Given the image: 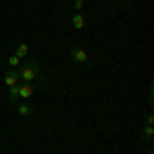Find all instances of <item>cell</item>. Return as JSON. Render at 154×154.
Masks as SVG:
<instances>
[{
    "label": "cell",
    "mask_w": 154,
    "mask_h": 154,
    "mask_svg": "<svg viewBox=\"0 0 154 154\" xmlns=\"http://www.w3.org/2000/svg\"><path fill=\"white\" fill-rule=\"evenodd\" d=\"M148 103H150V105L154 103V97H152V86H150V91H148Z\"/></svg>",
    "instance_id": "13"
},
{
    "label": "cell",
    "mask_w": 154,
    "mask_h": 154,
    "mask_svg": "<svg viewBox=\"0 0 154 154\" xmlns=\"http://www.w3.org/2000/svg\"><path fill=\"white\" fill-rule=\"evenodd\" d=\"M17 72H19L21 82H33V80H39V84L45 82V76L41 74V68H39V64H37L35 60H31L27 64H21Z\"/></svg>",
    "instance_id": "1"
},
{
    "label": "cell",
    "mask_w": 154,
    "mask_h": 154,
    "mask_svg": "<svg viewBox=\"0 0 154 154\" xmlns=\"http://www.w3.org/2000/svg\"><path fill=\"white\" fill-rule=\"evenodd\" d=\"M152 138H154V128H152V125H144V128H142V140H144V144H152Z\"/></svg>",
    "instance_id": "8"
},
{
    "label": "cell",
    "mask_w": 154,
    "mask_h": 154,
    "mask_svg": "<svg viewBox=\"0 0 154 154\" xmlns=\"http://www.w3.org/2000/svg\"><path fill=\"white\" fill-rule=\"evenodd\" d=\"M72 27L76 31H82L84 27H86V21H84L82 12H72Z\"/></svg>",
    "instance_id": "4"
},
{
    "label": "cell",
    "mask_w": 154,
    "mask_h": 154,
    "mask_svg": "<svg viewBox=\"0 0 154 154\" xmlns=\"http://www.w3.org/2000/svg\"><path fill=\"white\" fill-rule=\"evenodd\" d=\"M70 60L72 62H76L78 66H93V62H91V58H88V54L84 51L82 48H78V45H74V48L70 49Z\"/></svg>",
    "instance_id": "2"
},
{
    "label": "cell",
    "mask_w": 154,
    "mask_h": 154,
    "mask_svg": "<svg viewBox=\"0 0 154 154\" xmlns=\"http://www.w3.org/2000/svg\"><path fill=\"white\" fill-rule=\"evenodd\" d=\"M21 66V58L17 56H8V68H19Z\"/></svg>",
    "instance_id": "10"
},
{
    "label": "cell",
    "mask_w": 154,
    "mask_h": 154,
    "mask_svg": "<svg viewBox=\"0 0 154 154\" xmlns=\"http://www.w3.org/2000/svg\"><path fill=\"white\" fill-rule=\"evenodd\" d=\"M21 82V78H19V72L17 70H8L6 74H4V84L6 86H14V84Z\"/></svg>",
    "instance_id": "6"
},
{
    "label": "cell",
    "mask_w": 154,
    "mask_h": 154,
    "mask_svg": "<svg viewBox=\"0 0 154 154\" xmlns=\"http://www.w3.org/2000/svg\"><path fill=\"white\" fill-rule=\"evenodd\" d=\"M14 56H17V58H27V56H29V45H27V43H19V45H17V49H14Z\"/></svg>",
    "instance_id": "9"
},
{
    "label": "cell",
    "mask_w": 154,
    "mask_h": 154,
    "mask_svg": "<svg viewBox=\"0 0 154 154\" xmlns=\"http://www.w3.org/2000/svg\"><path fill=\"white\" fill-rule=\"evenodd\" d=\"M19 84H21V82H19ZM19 84L8 86V97H6V99H8L11 105H17V103H19Z\"/></svg>",
    "instance_id": "7"
},
{
    "label": "cell",
    "mask_w": 154,
    "mask_h": 154,
    "mask_svg": "<svg viewBox=\"0 0 154 154\" xmlns=\"http://www.w3.org/2000/svg\"><path fill=\"white\" fill-rule=\"evenodd\" d=\"M33 97H35V86L31 82H21L19 84V99L29 101V99H33Z\"/></svg>",
    "instance_id": "3"
},
{
    "label": "cell",
    "mask_w": 154,
    "mask_h": 154,
    "mask_svg": "<svg viewBox=\"0 0 154 154\" xmlns=\"http://www.w3.org/2000/svg\"><path fill=\"white\" fill-rule=\"evenodd\" d=\"M152 123H154V115L148 113V115H146V125H152Z\"/></svg>",
    "instance_id": "12"
},
{
    "label": "cell",
    "mask_w": 154,
    "mask_h": 154,
    "mask_svg": "<svg viewBox=\"0 0 154 154\" xmlns=\"http://www.w3.org/2000/svg\"><path fill=\"white\" fill-rule=\"evenodd\" d=\"M17 113H19L21 117H29V115H33V113H35V107L25 101V103H21V105L17 107Z\"/></svg>",
    "instance_id": "5"
},
{
    "label": "cell",
    "mask_w": 154,
    "mask_h": 154,
    "mask_svg": "<svg viewBox=\"0 0 154 154\" xmlns=\"http://www.w3.org/2000/svg\"><path fill=\"white\" fill-rule=\"evenodd\" d=\"M72 8L74 12H80L84 8V0H72Z\"/></svg>",
    "instance_id": "11"
}]
</instances>
